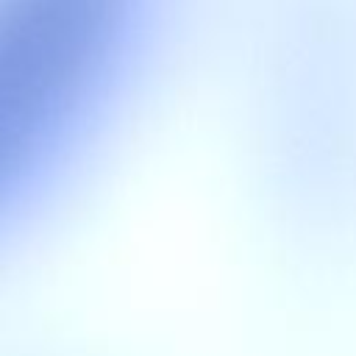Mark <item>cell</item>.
Segmentation results:
<instances>
[{
	"label": "cell",
	"mask_w": 356,
	"mask_h": 356,
	"mask_svg": "<svg viewBox=\"0 0 356 356\" xmlns=\"http://www.w3.org/2000/svg\"><path fill=\"white\" fill-rule=\"evenodd\" d=\"M159 11L161 0H0V250L97 145Z\"/></svg>",
	"instance_id": "6da1fadb"
}]
</instances>
